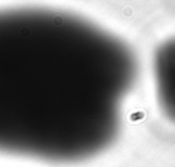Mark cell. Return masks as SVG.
<instances>
[{"label": "cell", "instance_id": "cell-1", "mask_svg": "<svg viewBox=\"0 0 175 167\" xmlns=\"http://www.w3.org/2000/svg\"><path fill=\"white\" fill-rule=\"evenodd\" d=\"M137 62L119 37L51 8L0 10V153L80 162L116 138Z\"/></svg>", "mask_w": 175, "mask_h": 167}, {"label": "cell", "instance_id": "cell-2", "mask_svg": "<svg viewBox=\"0 0 175 167\" xmlns=\"http://www.w3.org/2000/svg\"><path fill=\"white\" fill-rule=\"evenodd\" d=\"M157 96L164 112L175 121V40L167 41L155 56Z\"/></svg>", "mask_w": 175, "mask_h": 167}]
</instances>
